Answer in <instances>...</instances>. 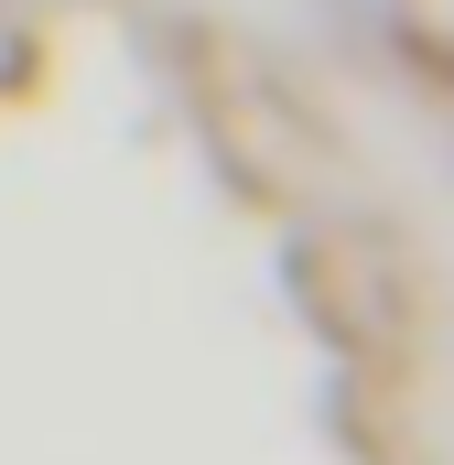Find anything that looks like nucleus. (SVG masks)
Instances as JSON below:
<instances>
[{
  "instance_id": "f257e3e1",
  "label": "nucleus",
  "mask_w": 454,
  "mask_h": 465,
  "mask_svg": "<svg viewBox=\"0 0 454 465\" xmlns=\"http://www.w3.org/2000/svg\"><path fill=\"white\" fill-rule=\"evenodd\" d=\"M357 11H368V0H357Z\"/></svg>"
}]
</instances>
